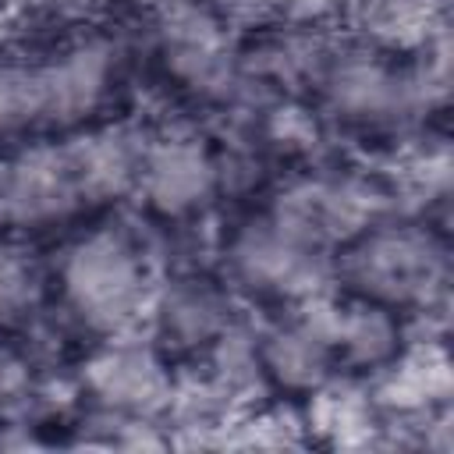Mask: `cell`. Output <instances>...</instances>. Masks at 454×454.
<instances>
[{"instance_id":"obj_12","label":"cell","mask_w":454,"mask_h":454,"mask_svg":"<svg viewBox=\"0 0 454 454\" xmlns=\"http://www.w3.org/2000/svg\"><path fill=\"white\" fill-rule=\"evenodd\" d=\"M43 280L18 248H0V323H14L28 316L39 301Z\"/></svg>"},{"instance_id":"obj_5","label":"cell","mask_w":454,"mask_h":454,"mask_svg":"<svg viewBox=\"0 0 454 454\" xmlns=\"http://www.w3.org/2000/svg\"><path fill=\"white\" fill-rule=\"evenodd\" d=\"M156 35L174 78L209 99H231L245 74L213 0H153Z\"/></svg>"},{"instance_id":"obj_6","label":"cell","mask_w":454,"mask_h":454,"mask_svg":"<svg viewBox=\"0 0 454 454\" xmlns=\"http://www.w3.org/2000/svg\"><path fill=\"white\" fill-rule=\"evenodd\" d=\"M330 252L305 245L301 238L277 227L270 216L238 231L227 248L231 277L255 294L280 301H309L326 291Z\"/></svg>"},{"instance_id":"obj_4","label":"cell","mask_w":454,"mask_h":454,"mask_svg":"<svg viewBox=\"0 0 454 454\" xmlns=\"http://www.w3.org/2000/svg\"><path fill=\"white\" fill-rule=\"evenodd\" d=\"M397 206L394 188L362 174H316L287 184L270 209V220L312 248L330 252L348 245Z\"/></svg>"},{"instance_id":"obj_13","label":"cell","mask_w":454,"mask_h":454,"mask_svg":"<svg viewBox=\"0 0 454 454\" xmlns=\"http://www.w3.org/2000/svg\"><path fill=\"white\" fill-rule=\"evenodd\" d=\"M248 18L280 21L284 28H312L333 14H348L351 0H223Z\"/></svg>"},{"instance_id":"obj_11","label":"cell","mask_w":454,"mask_h":454,"mask_svg":"<svg viewBox=\"0 0 454 454\" xmlns=\"http://www.w3.org/2000/svg\"><path fill=\"white\" fill-rule=\"evenodd\" d=\"M35 124H53L50 67L0 57V138Z\"/></svg>"},{"instance_id":"obj_1","label":"cell","mask_w":454,"mask_h":454,"mask_svg":"<svg viewBox=\"0 0 454 454\" xmlns=\"http://www.w3.org/2000/svg\"><path fill=\"white\" fill-rule=\"evenodd\" d=\"M145 138L110 128L60 145H35L0 174V216L14 223H46L71 216L89 202L128 192L138 177Z\"/></svg>"},{"instance_id":"obj_14","label":"cell","mask_w":454,"mask_h":454,"mask_svg":"<svg viewBox=\"0 0 454 454\" xmlns=\"http://www.w3.org/2000/svg\"><path fill=\"white\" fill-rule=\"evenodd\" d=\"M28 387H32L28 365H25L14 351L0 348V401L14 404V401H21V397L28 394Z\"/></svg>"},{"instance_id":"obj_10","label":"cell","mask_w":454,"mask_h":454,"mask_svg":"<svg viewBox=\"0 0 454 454\" xmlns=\"http://www.w3.org/2000/svg\"><path fill=\"white\" fill-rule=\"evenodd\" d=\"M255 348L270 387H280L287 394H316L323 383L333 380L337 358L323 330L301 305L287 323H277L266 333H259Z\"/></svg>"},{"instance_id":"obj_9","label":"cell","mask_w":454,"mask_h":454,"mask_svg":"<svg viewBox=\"0 0 454 454\" xmlns=\"http://www.w3.org/2000/svg\"><path fill=\"white\" fill-rule=\"evenodd\" d=\"M149 319L160 344L174 351H206L234 326V309L223 287L202 277H177L156 287Z\"/></svg>"},{"instance_id":"obj_8","label":"cell","mask_w":454,"mask_h":454,"mask_svg":"<svg viewBox=\"0 0 454 454\" xmlns=\"http://www.w3.org/2000/svg\"><path fill=\"white\" fill-rule=\"evenodd\" d=\"M135 188L153 213L170 220L192 216L220 192V163L195 138H156L145 142Z\"/></svg>"},{"instance_id":"obj_3","label":"cell","mask_w":454,"mask_h":454,"mask_svg":"<svg viewBox=\"0 0 454 454\" xmlns=\"http://www.w3.org/2000/svg\"><path fill=\"white\" fill-rule=\"evenodd\" d=\"M60 291L82 326L117 337L149 316L156 280L142 241L124 227H96L64 252Z\"/></svg>"},{"instance_id":"obj_7","label":"cell","mask_w":454,"mask_h":454,"mask_svg":"<svg viewBox=\"0 0 454 454\" xmlns=\"http://www.w3.org/2000/svg\"><path fill=\"white\" fill-rule=\"evenodd\" d=\"M85 390L92 394L99 411L149 419L170 408L174 376L156 344L117 333L106 337V344L85 362Z\"/></svg>"},{"instance_id":"obj_2","label":"cell","mask_w":454,"mask_h":454,"mask_svg":"<svg viewBox=\"0 0 454 454\" xmlns=\"http://www.w3.org/2000/svg\"><path fill=\"white\" fill-rule=\"evenodd\" d=\"M337 277L351 294L380 301L394 312H436L447 301L450 255L443 234L429 223L380 220L340 248Z\"/></svg>"}]
</instances>
